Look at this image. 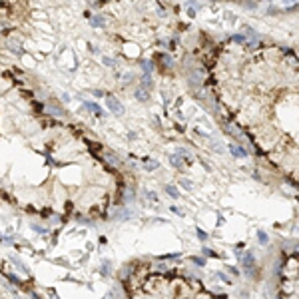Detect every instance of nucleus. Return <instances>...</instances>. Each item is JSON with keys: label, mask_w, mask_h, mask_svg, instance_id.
Returning a JSON list of instances; mask_svg holds the SVG:
<instances>
[{"label": "nucleus", "mask_w": 299, "mask_h": 299, "mask_svg": "<svg viewBox=\"0 0 299 299\" xmlns=\"http://www.w3.org/2000/svg\"><path fill=\"white\" fill-rule=\"evenodd\" d=\"M166 192H168V196H170V197H174V200L180 196V193H178V189H176V186H166Z\"/></svg>", "instance_id": "nucleus-9"}, {"label": "nucleus", "mask_w": 299, "mask_h": 299, "mask_svg": "<svg viewBox=\"0 0 299 299\" xmlns=\"http://www.w3.org/2000/svg\"><path fill=\"white\" fill-rule=\"evenodd\" d=\"M86 108H88V110H92V112L96 114V116H104V110L98 106V104H94V102H88V104H86Z\"/></svg>", "instance_id": "nucleus-6"}, {"label": "nucleus", "mask_w": 299, "mask_h": 299, "mask_svg": "<svg viewBox=\"0 0 299 299\" xmlns=\"http://www.w3.org/2000/svg\"><path fill=\"white\" fill-rule=\"evenodd\" d=\"M180 186H182V188H186V189H192V186H193V184H192V182H189V180H186V178H182V180H180Z\"/></svg>", "instance_id": "nucleus-11"}, {"label": "nucleus", "mask_w": 299, "mask_h": 299, "mask_svg": "<svg viewBox=\"0 0 299 299\" xmlns=\"http://www.w3.org/2000/svg\"><path fill=\"white\" fill-rule=\"evenodd\" d=\"M128 299H224L208 291L201 281L180 271L154 269L148 263H132L122 273Z\"/></svg>", "instance_id": "nucleus-1"}, {"label": "nucleus", "mask_w": 299, "mask_h": 299, "mask_svg": "<svg viewBox=\"0 0 299 299\" xmlns=\"http://www.w3.org/2000/svg\"><path fill=\"white\" fill-rule=\"evenodd\" d=\"M229 152L235 156V158H247V152H245V150H241L237 144H231V146H229Z\"/></svg>", "instance_id": "nucleus-5"}, {"label": "nucleus", "mask_w": 299, "mask_h": 299, "mask_svg": "<svg viewBox=\"0 0 299 299\" xmlns=\"http://www.w3.org/2000/svg\"><path fill=\"white\" fill-rule=\"evenodd\" d=\"M279 299H299V251L283 257L279 267Z\"/></svg>", "instance_id": "nucleus-2"}, {"label": "nucleus", "mask_w": 299, "mask_h": 299, "mask_svg": "<svg viewBox=\"0 0 299 299\" xmlns=\"http://www.w3.org/2000/svg\"><path fill=\"white\" fill-rule=\"evenodd\" d=\"M90 22H92V26H104V24H106V20H104L102 16H94Z\"/></svg>", "instance_id": "nucleus-8"}, {"label": "nucleus", "mask_w": 299, "mask_h": 299, "mask_svg": "<svg viewBox=\"0 0 299 299\" xmlns=\"http://www.w3.org/2000/svg\"><path fill=\"white\" fill-rule=\"evenodd\" d=\"M170 164H172L174 168H182V162H180V156H178V154L170 156Z\"/></svg>", "instance_id": "nucleus-7"}, {"label": "nucleus", "mask_w": 299, "mask_h": 299, "mask_svg": "<svg viewBox=\"0 0 299 299\" xmlns=\"http://www.w3.org/2000/svg\"><path fill=\"white\" fill-rule=\"evenodd\" d=\"M160 164L156 162V160H146V170H158Z\"/></svg>", "instance_id": "nucleus-10"}, {"label": "nucleus", "mask_w": 299, "mask_h": 299, "mask_svg": "<svg viewBox=\"0 0 299 299\" xmlns=\"http://www.w3.org/2000/svg\"><path fill=\"white\" fill-rule=\"evenodd\" d=\"M102 62H104L106 66H110V68H114V66H116V62H114L112 58H108V56H104V58H102Z\"/></svg>", "instance_id": "nucleus-12"}, {"label": "nucleus", "mask_w": 299, "mask_h": 299, "mask_svg": "<svg viewBox=\"0 0 299 299\" xmlns=\"http://www.w3.org/2000/svg\"><path fill=\"white\" fill-rule=\"evenodd\" d=\"M134 96H136V98L140 100V102H148V100H150V94H148V90H146V88H142V86H138V88H136V92H134Z\"/></svg>", "instance_id": "nucleus-4"}, {"label": "nucleus", "mask_w": 299, "mask_h": 299, "mask_svg": "<svg viewBox=\"0 0 299 299\" xmlns=\"http://www.w3.org/2000/svg\"><path fill=\"white\" fill-rule=\"evenodd\" d=\"M106 106L110 108L114 114H118V116H120V114H124V106H122V104L118 102L114 96H108V98H106Z\"/></svg>", "instance_id": "nucleus-3"}]
</instances>
